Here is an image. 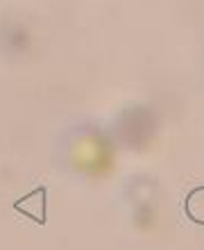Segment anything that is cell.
<instances>
[{
  "label": "cell",
  "instance_id": "6da1fadb",
  "mask_svg": "<svg viewBox=\"0 0 204 250\" xmlns=\"http://www.w3.org/2000/svg\"><path fill=\"white\" fill-rule=\"evenodd\" d=\"M186 214L195 223H204V189H195L186 198Z\"/></svg>",
  "mask_w": 204,
  "mask_h": 250
}]
</instances>
